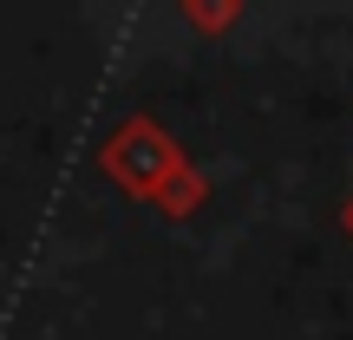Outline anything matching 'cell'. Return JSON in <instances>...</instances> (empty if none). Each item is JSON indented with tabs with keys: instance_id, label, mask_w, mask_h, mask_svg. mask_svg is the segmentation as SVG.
I'll use <instances>...</instances> for the list:
<instances>
[{
	"instance_id": "1",
	"label": "cell",
	"mask_w": 353,
	"mask_h": 340,
	"mask_svg": "<svg viewBox=\"0 0 353 340\" xmlns=\"http://www.w3.org/2000/svg\"><path fill=\"white\" fill-rule=\"evenodd\" d=\"M99 164H105L112 183H125L131 197H157V190H164L170 177L190 164V157H183V144H176L157 118H125V125L105 138Z\"/></svg>"
},
{
	"instance_id": "2",
	"label": "cell",
	"mask_w": 353,
	"mask_h": 340,
	"mask_svg": "<svg viewBox=\"0 0 353 340\" xmlns=\"http://www.w3.org/2000/svg\"><path fill=\"white\" fill-rule=\"evenodd\" d=\"M151 203H157V210H164V216H196L203 203H210V177L183 164V170H176L170 183H164V190H157V197H151Z\"/></svg>"
},
{
	"instance_id": "3",
	"label": "cell",
	"mask_w": 353,
	"mask_h": 340,
	"mask_svg": "<svg viewBox=\"0 0 353 340\" xmlns=\"http://www.w3.org/2000/svg\"><path fill=\"white\" fill-rule=\"evenodd\" d=\"M183 13H190V20L203 26V33H216V26H229V20H236L242 7H236V0H229V7H196V0H183Z\"/></svg>"
},
{
	"instance_id": "4",
	"label": "cell",
	"mask_w": 353,
	"mask_h": 340,
	"mask_svg": "<svg viewBox=\"0 0 353 340\" xmlns=\"http://www.w3.org/2000/svg\"><path fill=\"white\" fill-rule=\"evenodd\" d=\"M341 229H347V236H353V197H347V210H341Z\"/></svg>"
}]
</instances>
